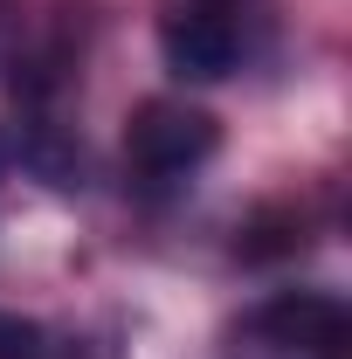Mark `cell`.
<instances>
[{"label":"cell","mask_w":352,"mask_h":359,"mask_svg":"<svg viewBox=\"0 0 352 359\" xmlns=\"http://www.w3.org/2000/svg\"><path fill=\"white\" fill-rule=\"evenodd\" d=\"M352 311L332 290H276L235 325V359H346Z\"/></svg>","instance_id":"cell-1"},{"label":"cell","mask_w":352,"mask_h":359,"mask_svg":"<svg viewBox=\"0 0 352 359\" xmlns=\"http://www.w3.org/2000/svg\"><path fill=\"white\" fill-rule=\"evenodd\" d=\"M221 152V125L187 97H145L125 118V159L152 187H187Z\"/></svg>","instance_id":"cell-2"},{"label":"cell","mask_w":352,"mask_h":359,"mask_svg":"<svg viewBox=\"0 0 352 359\" xmlns=\"http://www.w3.org/2000/svg\"><path fill=\"white\" fill-rule=\"evenodd\" d=\"M159 55L180 83H221L242 69L249 35H242V7L235 0H173L159 14Z\"/></svg>","instance_id":"cell-3"},{"label":"cell","mask_w":352,"mask_h":359,"mask_svg":"<svg viewBox=\"0 0 352 359\" xmlns=\"http://www.w3.org/2000/svg\"><path fill=\"white\" fill-rule=\"evenodd\" d=\"M14 166H28L42 187L69 194V187H83V145L62 132L55 118H28V125L14 132Z\"/></svg>","instance_id":"cell-4"},{"label":"cell","mask_w":352,"mask_h":359,"mask_svg":"<svg viewBox=\"0 0 352 359\" xmlns=\"http://www.w3.org/2000/svg\"><path fill=\"white\" fill-rule=\"evenodd\" d=\"M0 359H76V346L62 332H48L42 318L0 311Z\"/></svg>","instance_id":"cell-5"},{"label":"cell","mask_w":352,"mask_h":359,"mask_svg":"<svg viewBox=\"0 0 352 359\" xmlns=\"http://www.w3.org/2000/svg\"><path fill=\"white\" fill-rule=\"evenodd\" d=\"M14 173V125H0V180Z\"/></svg>","instance_id":"cell-6"},{"label":"cell","mask_w":352,"mask_h":359,"mask_svg":"<svg viewBox=\"0 0 352 359\" xmlns=\"http://www.w3.org/2000/svg\"><path fill=\"white\" fill-rule=\"evenodd\" d=\"M7 21H14V7H7V0H0V35H7Z\"/></svg>","instance_id":"cell-7"}]
</instances>
